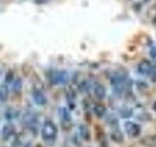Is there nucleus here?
Wrapping results in <instances>:
<instances>
[{
    "instance_id": "nucleus-1",
    "label": "nucleus",
    "mask_w": 156,
    "mask_h": 147,
    "mask_svg": "<svg viewBox=\"0 0 156 147\" xmlns=\"http://www.w3.org/2000/svg\"><path fill=\"white\" fill-rule=\"evenodd\" d=\"M58 134V129L52 121H46L44 123L41 130V136L46 142H53L56 140Z\"/></svg>"
},
{
    "instance_id": "nucleus-2",
    "label": "nucleus",
    "mask_w": 156,
    "mask_h": 147,
    "mask_svg": "<svg viewBox=\"0 0 156 147\" xmlns=\"http://www.w3.org/2000/svg\"><path fill=\"white\" fill-rule=\"evenodd\" d=\"M54 85H66L69 81V75L66 71H54L49 78Z\"/></svg>"
},
{
    "instance_id": "nucleus-3",
    "label": "nucleus",
    "mask_w": 156,
    "mask_h": 147,
    "mask_svg": "<svg viewBox=\"0 0 156 147\" xmlns=\"http://www.w3.org/2000/svg\"><path fill=\"white\" fill-rule=\"evenodd\" d=\"M126 75L122 73H115L113 76L110 78L111 85H113L114 89L117 91H122V89L124 88V83L126 81Z\"/></svg>"
},
{
    "instance_id": "nucleus-4",
    "label": "nucleus",
    "mask_w": 156,
    "mask_h": 147,
    "mask_svg": "<svg viewBox=\"0 0 156 147\" xmlns=\"http://www.w3.org/2000/svg\"><path fill=\"white\" fill-rule=\"evenodd\" d=\"M124 126H125V130L127 132V134L131 137H136L140 134V126L134 122H131V121L126 122Z\"/></svg>"
},
{
    "instance_id": "nucleus-5",
    "label": "nucleus",
    "mask_w": 156,
    "mask_h": 147,
    "mask_svg": "<svg viewBox=\"0 0 156 147\" xmlns=\"http://www.w3.org/2000/svg\"><path fill=\"white\" fill-rule=\"evenodd\" d=\"M58 115H60L61 121L62 123V126H67L69 127L71 124V115L69 111H68L66 108H60V111H58Z\"/></svg>"
},
{
    "instance_id": "nucleus-6",
    "label": "nucleus",
    "mask_w": 156,
    "mask_h": 147,
    "mask_svg": "<svg viewBox=\"0 0 156 147\" xmlns=\"http://www.w3.org/2000/svg\"><path fill=\"white\" fill-rule=\"evenodd\" d=\"M32 98L33 101L35 102V104L39 105V106H44L47 104V98L44 95V93L39 90V89H33L32 91Z\"/></svg>"
},
{
    "instance_id": "nucleus-7",
    "label": "nucleus",
    "mask_w": 156,
    "mask_h": 147,
    "mask_svg": "<svg viewBox=\"0 0 156 147\" xmlns=\"http://www.w3.org/2000/svg\"><path fill=\"white\" fill-rule=\"evenodd\" d=\"M153 70V66L151 65V63L146 61V60H144L141 61L139 66H138V71L140 75H144V76H149L151 71Z\"/></svg>"
},
{
    "instance_id": "nucleus-8",
    "label": "nucleus",
    "mask_w": 156,
    "mask_h": 147,
    "mask_svg": "<svg viewBox=\"0 0 156 147\" xmlns=\"http://www.w3.org/2000/svg\"><path fill=\"white\" fill-rule=\"evenodd\" d=\"M15 126L12 124H6L4 125L2 127V132H1V136L3 140H8L11 138V136L15 134Z\"/></svg>"
},
{
    "instance_id": "nucleus-9",
    "label": "nucleus",
    "mask_w": 156,
    "mask_h": 147,
    "mask_svg": "<svg viewBox=\"0 0 156 147\" xmlns=\"http://www.w3.org/2000/svg\"><path fill=\"white\" fill-rule=\"evenodd\" d=\"M94 93H95V95L99 98V99H104V98L105 97L106 91H105V88L101 85H100V83H97V85L94 86Z\"/></svg>"
},
{
    "instance_id": "nucleus-10",
    "label": "nucleus",
    "mask_w": 156,
    "mask_h": 147,
    "mask_svg": "<svg viewBox=\"0 0 156 147\" xmlns=\"http://www.w3.org/2000/svg\"><path fill=\"white\" fill-rule=\"evenodd\" d=\"M79 134L81 135V137L84 140L88 141L91 139V131L89 130V127L85 125H81L79 126Z\"/></svg>"
},
{
    "instance_id": "nucleus-11",
    "label": "nucleus",
    "mask_w": 156,
    "mask_h": 147,
    "mask_svg": "<svg viewBox=\"0 0 156 147\" xmlns=\"http://www.w3.org/2000/svg\"><path fill=\"white\" fill-rule=\"evenodd\" d=\"M8 97H9V88L7 85L3 83V85H0V101L2 102L7 101Z\"/></svg>"
},
{
    "instance_id": "nucleus-12",
    "label": "nucleus",
    "mask_w": 156,
    "mask_h": 147,
    "mask_svg": "<svg viewBox=\"0 0 156 147\" xmlns=\"http://www.w3.org/2000/svg\"><path fill=\"white\" fill-rule=\"evenodd\" d=\"M105 112H106L105 107L104 105H101V104H97L94 107V113H95V115L98 118H102L105 116Z\"/></svg>"
},
{
    "instance_id": "nucleus-13",
    "label": "nucleus",
    "mask_w": 156,
    "mask_h": 147,
    "mask_svg": "<svg viewBox=\"0 0 156 147\" xmlns=\"http://www.w3.org/2000/svg\"><path fill=\"white\" fill-rule=\"evenodd\" d=\"M35 120H36V118L32 113H27V114L24 115V117L23 118V122L27 126H31L32 124H34Z\"/></svg>"
},
{
    "instance_id": "nucleus-14",
    "label": "nucleus",
    "mask_w": 156,
    "mask_h": 147,
    "mask_svg": "<svg viewBox=\"0 0 156 147\" xmlns=\"http://www.w3.org/2000/svg\"><path fill=\"white\" fill-rule=\"evenodd\" d=\"M21 90H22V81L20 80V78H18L13 85V91L16 93H19Z\"/></svg>"
},
{
    "instance_id": "nucleus-15",
    "label": "nucleus",
    "mask_w": 156,
    "mask_h": 147,
    "mask_svg": "<svg viewBox=\"0 0 156 147\" xmlns=\"http://www.w3.org/2000/svg\"><path fill=\"white\" fill-rule=\"evenodd\" d=\"M150 78H151V81H152L153 82H156V68L153 67V70L151 71L150 73Z\"/></svg>"
},
{
    "instance_id": "nucleus-16",
    "label": "nucleus",
    "mask_w": 156,
    "mask_h": 147,
    "mask_svg": "<svg viewBox=\"0 0 156 147\" xmlns=\"http://www.w3.org/2000/svg\"><path fill=\"white\" fill-rule=\"evenodd\" d=\"M12 80H13V73L12 72H9L7 75H6V82L12 81Z\"/></svg>"
},
{
    "instance_id": "nucleus-17",
    "label": "nucleus",
    "mask_w": 156,
    "mask_h": 147,
    "mask_svg": "<svg viewBox=\"0 0 156 147\" xmlns=\"http://www.w3.org/2000/svg\"><path fill=\"white\" fill-rule=\"evenodd\" d=\"M151 56L156 60V47H153L152 50H151Z\"/></svg>"
},
{
    "instance_id": "nucleus-18",
    "label": "nucleus",
    "mask_w": 156,
    "mask_h": 147,
    "mask_svg": "<svg viewBox=\"0 0 156 147\" xmlns=\"http://www.w3.org/2000/svg\"><path fill=\"white\" fill-rule=\"evenodd\" d=\"M35 147H43V146H42L41 144H37V145H36Z\"/></svg>"
}]
</instances>
